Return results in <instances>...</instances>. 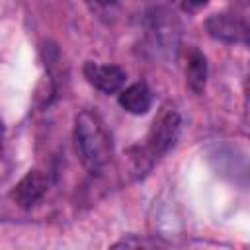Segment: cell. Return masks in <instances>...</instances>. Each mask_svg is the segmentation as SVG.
I'll use <instances>...</instances> for the list:
<instances>
[{"instance_id": "cell-9", "label": "cell", "mask_w": 250, "mask_h": 250, "mask_svg": "<svg viewBox=\"0 0 250 250\" xmlns=\"http://www.w3.org/2000/svg\"><path fill=\"white\" fill-rule=\"evenodd\" d=\"M109 250H156V246L148 238H143L137 234H127V236L115 240L109 246Z\"/></svg>"}, {"instance_id": "cell-8", "label": "cell", "mask_w": 250, "mask_h": 250, "mask_svg": "<svg viewBox=\"0 0 250 250\" xmlns=\"http://www.w3.org/2000/svg\"><path fill=\"white\" fill-rule=\"evenodd\" d=\"M186 80L188 86L195 92L201 94L207 82V59L199 49H191L188 53V62H186Z\"/></svg>"}, {"instance_id": "cell-11", "label": "cell", "mask_w": 250, "mask_h": 250, "mask_svg": "<svg viewBox=\"0 0 250 250\" xmlns=\"http://www.w3.org/2000/svg\"><path fill=\"white\" fill-rule=\"evenodd\" d=\"M0 129H2V125H0Z\"/></svg>"}, {"instance_id": "cell-6", "label": "cell", "mask_w": 250, "mask_h": 250, "mask_svg": "<svg viewBox=\"0 0 250 250\" xmlns=\"http://www.w3.org/2000/svg\"><path fill=\"white\" fill-rule=\"evenodd\" d=\"M49 176L43 170H29L12 189V199L23 209L33 207L37 201L43 199L49 189Z\"/></svg>"}, {"instance_id": "cell-5", "label": "cell", "mask_w": 250, "mask_h": 250, "mask_svg": "<svg viewBox=\"0 0 250 250\" xmlns=\"http://www.w3.org/2000/svg\"><path fill=\"white\" fill-rule=\"evenodd\" d=\"M84 76L86 80L104 94H115L121 92L125 84V70L117 64H100L94 61H88L84 64Z\"/></svg>"}, {"instance_id": "cell-7", "label": "cell", "mask_w": 250, "mask_h": 250, "mask_svg": "<svg viewBox=\"0 0 250 250\" xmlns=\"http://www.w3.org/2000/svg\"><path fill=\"white\" fill-rule=\"evenodd\" d=\"M117 102L125 111H129L133 115H143L152 105V94L145 82H135L119 92Z\"/></svg>"}, {"instance_id": "cell-2", "label": "cell", "mask_w": 250, "mask_h": 250, "mask_svg": "<svg viewBox=\"0 0 250 250\" xmlns=\"http://www.w3.org/2000/svg\"><path fill=\"white\" fill-rule=\"evenodd\" d=\"M180 129H182V117H180V111L176 109V105L162 104L160 109L156 111V117L152 119L150 129H148L146 143L143 148L145 156L158 158L164 152H168L172 148V145L176 143Z\"/></svg>"}, {"instance_id": "cell-10", "label": "cell", "mask_w": 250, "mask_h": 250, "mask_svg": "<svg viewBox=\"0 0 250 250\" xmlns=\"http://www.w3.org/2000/svg\"><path fill=\"white\" fill-rule=\"evenodd\" d=\"M0 150H2V143H0Z\"/></svg>"}, {"instance_id": "cell-1", "label": "cell", "mask_w": 250, "mask_h": 250, "mask_svg": "<svg viewBox=\"0 0 250 250\" xmlns=\"http://www.w3.org/2000/svg\"><path fill=\"white\" fill-rule=\"evenodd\" d=\"M74 141L84 168L92 174L102 172L111 158V139L98 113L84 109L74 119Z\"/></svg>"}, {"instance_id": "cell-3", "label": "cell", "mask_w": 250, "mask_h": 250, "mask_svg": "<svg viewBox=\"0 0 250 250\" xmlns=\"http://www.w3.org/2000/svg\"><path fill=\"white\" fill-rule=\"evenodd\" d=\"M146 33L154 49L172 55L180 45V21L166 6H154L146 12Z\"/></svg>"}, {"instance_id": "cell-4", "label": "cell", "mask_w": 250, "mask_h": 250, "mask_svg": "<svg viewBox=\"0 0 250 250\" xmlns=\"http://www.w3.org/2000/svg\"><path fill=\"white\" fill-rule=\"evenodd\" d=\"M205 29L207 33L221 41V43H246L248 41V20L246 16H240L236 12H219L211 14L205 20Z\"/></svg>"}]
</instances>
